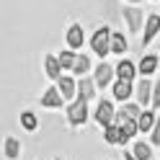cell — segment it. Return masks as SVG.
Here are the masks:
<instances>
[{
    "mask_svg": "<svg viewBox=\"0 0 160 160\" xmlns=\"http://www.w3.org/2000/svg\"><path fill=\"white\" fill-rule=\"evenodd\" d=\"M124 49H127V39H124L122 34H111V52L122 54Z\"/></svg>",
    "mask_w": 160,
    "mask_h": 160,
    "instance_id": "19",
    "label": "cell"
},
{
    "mask_svg": "<svg viewBox=\"0 0 160 160\" xmlns=\"http://www.w3.org/2000/svg\"><path fill=\"white\" fill-rule=\"evenodd\" d=\"M44 65H47V75H49V78H59V72H62L59 57H47V59H44Z\"/></svg>",
    "mask_w": 160,
    "mask_h": 160,
    "instance_id": "14",
    "label": "cell"
},
{
    "mask_svg": "<svg viewBox=\"0 0 160 160\" xmlns=\"http://www.w3.org/2000/svg\"><path fill=\"white\" fill-rule=\"evenodd\" d=\"M124 18H127V23L132 31H137L139 23H142V11H137V8H124Z\"/></svg>",
    "mask_w": 160,
    "mask_h": 160,
    "instance_id": "11",
    "label": "cell"
},
{
    "mask_svg": "<svg viewBox=\"0 0 160 160\" xmlns=\"http://www.w3.org/2000/svg\"><path fill=\"white\" fill-rule=\"evenodd\" d=\"M132 3H139V0H132Z\"/></svg>",
    "mask_w": 160,
    "mask_h": 160,
    "instance_id": "28",
    "label": "cell"
},
{
    "mask_svg": "<svg viewBox=\"0 0 160 160\" xmlns=\"http://www.w3.org/2000/svg\"><path fill=\"white\" fill-rule=\"evenodd\" d=\"M75 62H78V57L72 54V49L59 54V65H62V67H75Z\"/></svg>",
    "mask_w": 160,
    "mask_h": 160,
    "instance_id": "23",
    "label": "cell"
},
{
    "mask_svg": "<svg viewBox=\"0 0 160 160\" xmlns=\"http://www.w3.org/2000/svg\"><path fill=\"white\" fill-rule=\"evenodd\" d=\"M155 67H158V57L147 54V57H142V62H139V72L150 75V72H155Z\"/></svg>",
    "mask_w": 160,
    "mask_h": 160,
    "instance_id": "17",
    "label": "cell"
},
{
    "mask_svg": "<svg viewBox=\"0 0 160 160\" xmlns=\"http://www.w3.org/2000/svg\"><path fill=\"white\" fill-rule=\"evenodd\" d=\"M158 28H160V16H150V18H147V26H145V36H142L145 44H150V42L155 39Z\"/></svg>",
    "mask_w": 160,
    "mask_h": 160,
    "instance_id": "9",
    "label": "cell"
},
{
    "mask_svg": "<svg viewBox=\"0 0 160 160\" xmlns=\"http://www.w3.org/2000/svg\"><path fill=\"white\" fill-rule=\"evenodd\" d=\"M116 75H119V80H134V65L129 59H122L116 65Z\"/></svg>",
    "mask_w": 160,
    "mask_h": 160,
    "instance_id": "12",
    "label": "cell"
},
{
    "mask_svg": "<svg viewBox=\"0 0 160 160\" xmlns=\"http://www.w3.org/2000/svg\"><path fill=\"white\" fill-rule=\"evenodd\" d=\"M124 160H137V158L134 155H124Z\"/></svg>",
    "mask_w": 160,
    "mask_h": 160,
    "instance_id": "27",
    "label": "cell"
},
{
    "mask_svg": "<svg viewBox=\"0 0 160 160\" xmlns=\"http://www.w3.org/2000/svg\"><path fill=\"white\" fill-rule=\"evenodd\" d=\"M93 52L98 54V57H103L106 59V54L111 52V31H108V28L103 26V28H98V31L93 34Z\"/></svg>",
    "mask_w": 160,
    "mask_h": 160,
    "instance_id": "1",
    "label": "cell"
},
{
    "mask_svg": "<svg viewBox=\"0 0 160 160\" xmlns=\"http://www.w3.org/2000/svg\"><path fill=\"white\" fill-rule=\"evenodd\" d=\"M96 122L101 124V127H108V124H114V106H111V101H103L98 103V108H96Z\"/></svg>",
    "mask_w": 160,
    "mask_h": 160,
    "instance_id": "3",
    "label": "cell"
},
{
    "mask_svg": "<svg viewBox=\"0 0 160 160\" xmlns=\"http://www.w3.org/2000/svg\"><path fill=\"white\" fill-rule=\"evenodd\" d=\"M96 80H91V78H80V83H78V93H80V98H93V93H96Z\"/></svg>",
    "mask_w": 160,
    "mask_h": 160,
    "instance_id": "7",
    "label": "cell"
},
{
    "mask_svg": "<svg viewBox=\"0 0 160 160\" xmlns=\"http://www.w3.org/2000/svg\"><path fill=\"white\" fill-rule=\"evenodd\" d=\"M122 127L119 124H108L106 127V142H111V145H116V142H122Z\"/></svg>",
    "mask_w": 160,
    "mask_h": 160,
    "instance_id": "16",
    "label": "cell"
},
{
    "mask_svg": "<svg viewBox=\"0 0 160 160\" xmlns=\"http://www.w3.org/2000/svg\"><path fill=\"white\" fill-rule=\"evenodd\" d=\"M18 152H21V145H18L13 137H8V139H5V155L11 158V160H16V158H18Z\"/></svg>",
    "mask_w": 160,
    "mask_h": 160,
    "instance_id": "18",
    "label": "cell"
},
{
    "mask_svg": "<svg viewBox=\"0 0 160 160\" xmlns=\"http://www.w3.org/2000/svg\"><path fill=\"white\" fill-rule=\"evenodd\" d=\"M88 67H91V59H88L85 54H80V57H78V62H75V67H72V70H75V75H80V78H83V75L88 72Z\"/></svg>",
    "mask_w": 160,
    "mask_h": 160,
    "instance_id": "21",
    "label": "cell"
},
{
    "mask_svg": "<svg viewBox=\"0 0 160 160\" xmlns=\"http://www.w3.org/2000/svg\"><path fill=\"white\" fill-rule=\"evenodd\" d=\"M21 124H23V129H26V132H34V129H36V116H34L31 111L21 114Z\"/></svg>",
    "mask_w": 160,
    "mask_h": 160,
    "instance_id": "22",
    "label": "cell"
},
{
    "mask_svg": "<svg viewBox=\"0 0 160 160\" xmlns=\"http://www.w3.org/2000/svg\"><path fill=\"white\" fill-rule=\"evenodd\" d=\"M59 93L70 101V98L75 96V80L72 78H62V80H59Z\"/></svg>",
    "mask_w": 160,
    "mask_h": 160,
    "instance_id": "15",
    "label": "cell"
},
{
    "mask_svg": "<svg viewBox=\"0 0 160 160\" xmlns=\"http://www.w3.org/2000/svg\"><path fill=\"white\" fill-rule=\"evenodd\" d=\"M85 103H88L85 98H78L75 103L67 106V119L72 124H85V119H88V106Z\"/></svg>",
    "mask_w": 160,
    "mask_h": 160,
    "instance_id": "2",
    "label": "cell"
},
{
    "mask_svg": "<svg viewBox=\"0 0 160 160\" xmlns=\"http://www.w3.org/2000/svg\"><path fill=\"white\" fill-rule=\"evenodd\" d=\"M152 106H160V83H155V91H152Z\"/></svg>",
    "mask_w": 160,
    "mask_h": 160,
    "instance_id": "26",
    "label": "cell"
},
{
    "mask_svg": "<svg viewBox=\"0 0 160 160\" xmlns=\"http://www.w3.org/2000/svg\"><path fill=\"white\" fill-rule=\"evenodd\" d=\"M62 93H59V88H49V91L42 96V106H47V108H59V106H62Z\"/></svg>",
    "mask_w": 160,
    "mask_h": 160,
    "instance_id": "5",
    "label": "cell"
},
{
    "mask_svg": "<svg viewBox=\"0 0 160 160\" xmlns=\"http://www.w3.org/2000/svg\"><path fill=\"white\" fill-rule=\"evenodd\" d=\"M67 44L70 49H80L83 47V26H70V31H67Z\"/></svg>",
    "mask_w": 160,
    "mask_h": 160,
    "instance_id": "8",
    "label": "cell"
},
{
    "mask_svg": "<svg viewBox=\"0 0 160 160\" xmlns=\"http://www.w3.org/2000/svg\"><path fill=\"white\" fill-rule=\"evenodd\" d=\"M155 122H158V119H155V114H152V111H142V116L137 119L139 132H150V129L155 127Z\"/></svg>",
    "mask_w": 160,
    "mask_h": 160,
    "instance_id": "13",
    "label": "cell"
},
{
    "mask_svg": "<svg viewBox=\"0 0 160 160\" xmlns=\"http://www.w3.org/2000/svg\"><path fill=\"white\" fill-rule=\"evenodd\" d=\"M129 96H132V80H119L114 85V98L116 101H127Z\"/></svg>",
    "mask_w": 160,
    "mask_h": 160,
    "instance_id": "10",
    "label": "cell"
},
{
    "mask_svg": "<svg viewBox=\"0 0 160 160\" xmlns=\"http://www.w3.org/2000/svg\"><path fill=\"white\" fill-rule=\"evenodd\" d=\"M152 142H155V145H160V119H158L155 127H152Z\"/></svg>",
    "mask_w": 160,
    "mask_h": 160,
    "instance_id": "25",
    "label": "cell"
},
{
    "mask_svg": "<svg viewBox=\"0 0 160 160\" xmlns=\"http://www.w3.org/2000/svg\"><path fill=\"white\" fill-rule=\"evenodd\" d=\"M111 78H114V67L106 65V62H101V65H98V70H96V83L103 88V85L111 83Z\"/></svg>",
    "mask_w": 160,
    "mask_h": 160,
    "instance_id": "6",
    "label": "cell"
},
{
    "mask_svg": "<svg viewBox=\"0 0 160 160\" xmlns=\"http://www.w3.org/2000/svg\"><path fill=\"white\" fill-rule=\"evenodd\" d=\"M124 114H127L129 119H139V116H142V111H139L134 103H127V106H124Z\"/></svg>",
    "mask_w": 160,
    "mask_h": 160,
    "instance_id": "24",
    "label": "cell"
},
{
    "mask_svg": "<svg viewBox=\"0 0 160 160\" xmlns=\"http://www.w3.org/2000/svg\"><path fill=\"white\" fill-rule=\"evenodd\" d=\"M152 91H155V83H150V80L142 75V83L137 85V98H139V106H147L150 98H152Z\"/></svg>",
    "mask_w": 160,
    "mask_h": 160,
    "instance_id": "4",
    "label": "cell"
},
{
    "mask_svg": "<svg viewBox=\"0 0 160 160\" xmlns=\"http://www.w3.org/2000/svg\"><path fill=\"white\" fill-rule=\"evenodd\" d=\"M134 158H137V160H150V158H152V152H150V145L137 142V145H134Z\"/></svg>",
    "mask_w": 160,
    "mask_h": 160,
    "instance_id": "20",
    "label": "cell"
}]
</instances>
